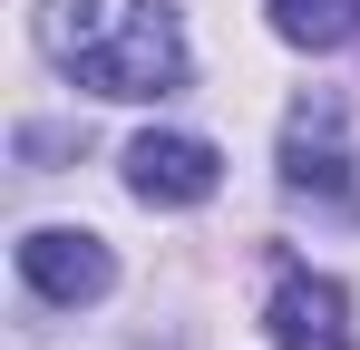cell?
I'll list each match as a JSON object with an SVG mask.
<instances>
[{
  "label": "cell",
  "instance_id": "6da1fadb",
  "mask_svg": "<svg viewBox=\"0 0 360 350\" xmlns=\"http://www.w3.org/2000/svg\"><path fill=\"white\" fill-rule=\"evenodd\" d=\"M39 39L88 98H176L185 88L176 0H49Z\"/></svg>",
  "mask_w": 360,
  "mask_h": 350
},
{
  "label": "cell",
  "instance_id": "8992f818",
  "mask_svg": "<svg viewBox=\"0 0 360 350\" xmlns=\"http://www.w3.org/2000/svg\"><path fill=\"white\" fill-rule=\"evenodd\" d=\"M263 10H273V39H292V49L360 39V0H263Z\"/></svg>",
  "mask_w": 360,
  "mask_h": 350
},
{
  "label": "cell",
  "instance_id": "3957f363",
  "mask_svg": "<svg viewBox=\"0 0 360 350\" xmlns=\"http://www.w3.org/2000/svg\"><path fill=\"white\" fill-rule=\"evenodd\" d=\"M283 185L292 195H351V108L331 88H311L283 117Z\"/></svg>",
  "mask_w": 360,
  "mask_h": 350
},
{
  "label": "cell",
  "instance_id": "277c9868",
  "mask_svg": "<svg viewBox=\"0 0 360 350\" xmlns=\"http://www.w3.org/2000/svg\"><path fill=\"white\" fill-rule=\"evenodd\" d=\"M127 185H136V205H205V195L224 185V156H214L205 136L146 127V136L127 146Z\"/></svg>",
  "mask_w": 360,
  "mask_h": 350
},
{
  "label": "cell",
  "instance_id": "7a4b0ae2",
  "mask_svg": "<svg viewBox=\"0 0 360 350\" xmlns=\"http://www.w3.org/2000/svg\"><path fill=\"white\" fill-rule=\"evenodd\" d=\"M20 283L39 292V302H59V311H78V302H108L117 253L88 224H39V233H20Z\"/></svg>",
  "mask_w": 360,
  "mask_h": 350
},
{
  "label": "cell",
  "instance_id": "5b68a950",
  "mask_svg": "<svg viewBox=\"0 0 360 350\" xmlns=\"http://www.w3.org/2000/svg\"><path fill=\"white\" fill-rule=\"evenodd\" d=\"M263 331H273V350H341L351 341V292L331 273H283L263 302Z\"/></svg>",
  "mask_w": 360,
  "mask_h": 350
}]
</instances>
